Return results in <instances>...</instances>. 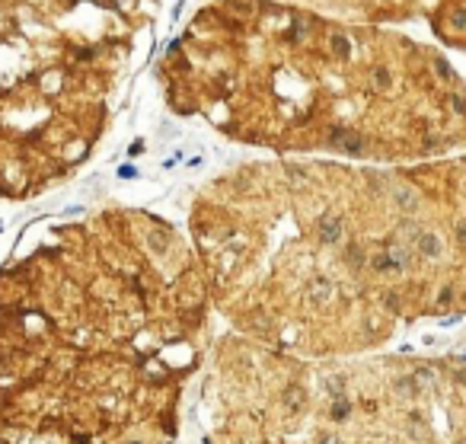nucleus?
I'll return each instance as SVG.
<instances>
[{"label":"nucleus","mask_w":466,"mask_h":444,"mask_svg":"<svg viewBox=\"0 0 466 444\" xmlns=\"http://www.w3.org/2000/svg\"><path fill=\"white\" fill-rule=\"evenodd\" d=\"M157 7L0 0V195H35L90 157Z\"/></svg>","instance_id":"2"},{"label":"nucleus","mask_w":466,"mask_h":444,"mask_svg":"<svg viewBox=\"0 0 466 444\" xmlns=\"http://www.w3.org/2000/svg\"><path fill=\"white\" fill-rule=\"evenodd\" d=\"M415 253L425 256V259H437V256H444V240L437 237L434 230H421L415 237Z\"/></svg>","instance_id":"3"},{"label":"nucleus","mask_w":466,"mask_h":444,"mask_svg":"<svg viewBox=\"0 0 466 444\" xmlns=\"http://www.w3.org/2000/svg\"><path fill=\"white\" fill-rule=\"evenodd\" d=\"M412 377H415V383H418V387H431V383L437 380V371H434V368H418Z\"/></svg>","instance_id":"5"},{"label":"nucleus","mask_w":466,"mask_h":444,"mask_svg":"<svg viewBox=\"0 0 466 444\" xmlns=\"http://www.w3.org/2000/svg\"><path fill=\"white\" fill-rule=\"evenodd\" d=\"M450 106H453V112L466 115V96H463V93H453V96H450Z\"/></svg>","instance_id":"6"},{"label":"nucleus","mask_w":466,"mask_h":444,"mask_svg":"<svg viewBox=\"0 0 466 444\" xmlns=\"http://www.w3.org/2000/svg\"><path fill=\"white\" fill-rule=\"evenodd\" d=\"M450 300H453V291H450V288H444V291L437 294V304H441V307H447Z\"/></svg>","instance_id":"7"},{"label":"nucleus","mask_w":466,"mask_h":444,"mask_svg":"<svg viewBox=\"0 0 466 444\" xmlns=\"http://www.w3.org/2000/svg\"><path fill=\"white\" fill-rule=\"evenodd\" d=\"M460 444H466V441H460Z\"/></svg>","instance_id":"9"},{"label":"nucleus","mask_w":466,"mask_h":444,"mask_svg":"<svg viewBox=\"0 0 466 444\" xmlns=\"http://www.w3.org/2000/svg\"><path fill=\"white\" fill-rule=\"evenodd\" d=\"M447 26L453 32H463L466 29V7H450L447 10Z\"/></svg>","instance_id":"4"},{"label":"nucleus","mask_w":466,"mask_h":444,"mask_svg":"<svg viewBox=\"0 0 466 444\" xmlns=\"http://www.w3.org/2000/svg\"><path fill=\"white\" fill-rule=\"evenodd\" d=\"M51 230L0 272V441L153 444L147 422L176 435L211 297L198 253L144 211Z\"/></svg>","instance_id":"1"},{"label":"nucleus","mask_w":466,"mask_h":444,"mask_svg":"<svg viewBox=\"0 0 466 444\" xmlns=\"http://www.w3.org/2000/svg\"><path fill=\"white\" fill-rule=\"evenodd\" d=\"M457 237H460V240H463V243H466V221H463V224H460V227H457Z\"/></svg>","instance_id":"8"},{"label":"nucleus","mask_w":466,"mask_h":444,"mask_svg":"<svg viewBox=\"0 0 466 444\" xmlns=\"http://www.w3.org/2000/svg\"><path fill=\"white\" fill-rule=\"evenodd\" d=\"M463 361H466V355H463Z\"/></svg>","instance_id":"10"}]
</instances>
